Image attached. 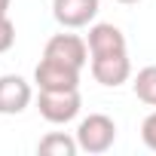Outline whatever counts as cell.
Listing matches in <instances>:
<instances>
[{
    "label": "cell",
    "mask_w": 156,
    "mask_h": 156,
    "mask_svg": "<svg viewBox=\"0 0 156 156\" xmlns=\"http://www.w3.org/2000/svg\"><path fill=\"white\" fill-rule=\"evenodd\" d=\"M9 3H12V0H0V16H6V12H9Z\"/></svg>",
    "instance_id": "4fadbf2b"
},
{
    "label": "cell",
    "mask_w": 156,
    "mask_h": 156,
    "mask_svg": "<svg viewBox=\"0 0 156 156\" xmlns=\"http://www.w3.org/2000/svg\"><path fill=\"white\" fill-rule=\"evenodd\" d=\"M116 3H126V6H132V3H141V0H116Z\"/></svg>",
    "instance_id": "5bb4252c"
},
{
    "label": "cell",
    "mask_w": 156,
    "mask_h": 156,
    "mask_svg": "<svg viewBox=\"0 0 156 156\" xmlns=\"http://www.w3.org/2000/svg\"><path fill=\"white\" fill-rule=\"evenodd\" d=\"M132 89H135V98H138V101L156 107V64H147V67H141V70L135 73Z\"/></svg>",
    "instance_id": "30bf717a"
},
{
    "label": "cell",
    "mask_w": 156,
    "mask_h": 156,
    "mask_svg": "<svg viewBox=\"0 0 156 156\" xmlns=\"http://www.w3.org/2000/svg\"><path fill=\"white\" fill-rule=\"evenodd\" d=\"M16 43V25L9 22V16H0V52H9Z\"/></svg>",
    "instance_id": "7c38bea8"
},
{
    "label": "cell",
    "mask_w": 156,
    "mask_h": 156,
    "mask_svg": "<svg viewBox=\"0 0 156 156\" xmlns=\"http://www.w3.org/2000/svg\"><path fill=\"white\" fill-rule=\"evenodd\" d=\"M37 153H43V156H76V153H80V144H76V135L49 132L46 138H40Z\"/></svg>",
    "instance_id": "9c48e42d"
},
{
    "label": "cell",
    "mask_w": 156,
    "mask_h": 156,
    "mask_svg": "<svg viewBox=\"0 0 156 156\" xmlns=\"http://www.w3.org/2000/svg\"><path fill=\"white\" fill-rule=\"evenodd\" d=\"M141 141H144L147 150L156 153V110L144 116V122H141Z\"/></svg>",
    "instance_id": "8fae6325"
},
{
    "label": "cell",
    "mask_w": 156,
    "mask_h": 156,
    "mask_svg": "<svg viewBox=\"0 0 156 156\" xmlns=\"http://www.w3.org/2000/svg\"><path fill=\"white\" fill-rule=\"evenodd\" d=\"M80 67L55 61V58H40V64L34 67V83L40 92H61V89H80Z\"/></svg>",
    "instance_id": "3957f363"
},
{
    "label": "cell",
    "mask_w": 156,
    "mask_h": 156,
    "mask_svg": "<svg viewBox=\"0 0 156 156\" xmlns=\"http://www.w3.org/2000/svg\"><path fill=\"white\" fill-rule=\"evenodd\" d=\"M86 43H89V55L126 52V49H129V46H126V34H122L116 25H110V22H98V25H92Z\"/></svg>",
    "instance_id": "ba28073f"
},
{
    "label": "cell",
    "mask_w": 156,
    "mask_h": 156,
    "mask_svg": "<svg viewBox=\"0 0 156 156\" xmlns=\"http://www.w3.org/2000/svg\"><path fill=\"white\" fill-rule=\"evenodd\" d=\"M34 101V89L25 76L3 73L0 76V116H16Z\"/></svg>",
    "instance_id": "8992f818"
},
{
    "label": "cell",
    "mask_w": 156,
    "mask_h": 156,
    "mask_svg": "<svg viewBox=\"0 0 156 156\" xmlns=\"http://www.w3.org/2000/svg\"><path fill=\"white\" fill-rule=\"evenodd\" d=\"M76 144H80L83 153H107L116 141V122L107 116V113H89L86 119H80V126H76Z\"/></svg>",
    "instance_id": "6da1fadb"
},
{
    "label": "cell",
    "mask_w": 156,
    "mask_h": 156,
    "mask_svg": "<svg viewBox=\"0 0 156 156\" xmlns=\"http://www.w3.org/2000/svg\"><path fill=\"white\" fill-rule=\"evenodd\" d=\"M80 107H83V98H80V89H61V92H40L37 98V110L46 122L52 126H64L70 119L80 116Z\"/></svg>",
    "instance_id": "7a4b0ae2"
},
{
    "label": "cell",
    "mask_w": 156,
    "mask_h": 156,
    "mask_svg": "<svg viewBox=\"0 0 156 156\" xmlns=\"http://www.w3.org/2000/svg\"><path fill=\"white\" fill-rule=\"evenodd\" d=\"M101 3L98 0H52V16L61 28H86L95 22Z\"/></svg>",
    "instance_id": "52a82bcc"
},
{
    "label": "cell",
    "mask_w": 156,
    "mask_h": 156,
    "mask_svg": "<svg viewBox=\"0 0 156 156\" xmlns=\"http://www.w3.org/2000/svg\"><path fill=\"white\" fill-rule=\"evenodd\" d=\"M92 76L95 83L116 89L122 83H129L132 76V61H129V49L126 52H104V55H92Z\"/></svg>",
    "instance_id": "277c9868"
},
{
    "label": "cell",
    "mask_w": 156,
    "mask_h": 156,
    "mask_svg": "<svg viewBox=\"0 0 156 156\" xmlns=\"http://www.w3.org/2000/svg\"><path fill=\"white\" fill-rule=\"evenodd\" d=\"M43 55L83 70L86 61H89V43L83 37H76V34H52L46 40V46H43Z\"/></svg>",
    "instance_id": "5b68a950"
}]
</instances>
